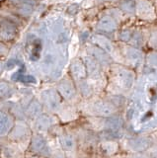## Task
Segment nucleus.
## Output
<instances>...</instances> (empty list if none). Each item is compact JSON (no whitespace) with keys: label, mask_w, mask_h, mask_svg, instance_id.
<instances>
[{"label":"nucleus","mask_w":157,"mask_h":158,"mask_svg":"<svg viewBox=\"0 0 157 158\" xmlns=\"http://www.w3.org/2000/svg\"><path fill=\"white\" fill-rule=\"evenodd\" d=\"M19 32L20 29L16 22L6 17L0 19V40L1 41L7 44H12L17 40Z\"/></svg>","instance_id":"nucleus-1"},{"label":"nucleus","mask_w":157,"mask_h":158,"mask_svg":"<svg viewBox=\"0 0 157 158\" xmlns=\"http://www.w3.org/2000/svg\"><path fill=\"white\" fill-rule=\"evenodd\" d=\"M43 104L50 109L52 111H56L60 107V93L55 89H48V90L43 91L41 94Z\"/></svg>","instance_id":"nucleus-2"},{"label":"nucleus","mask_w":157,"mask_h":158,"mask_svg":"<svg viewBox=\"0 0 157 158\" xmlns=\"http://www.w3.org/2000/svg\"><path fill=\"white\" fill-rule=\"evenodd\" d=\"M37 1H25L18 4H14V14L17 15L22 20H26L30 18L35 10V5Z\"/></svg>","instance_id":"nucleus-3"},{"label":"nucleus","mask_w":157,"mask_h":158,"mask_svg":"<svg viewBox=\"0 0 157 158\" xmlns=\"http://www.w3.org/2000/svg\"><path fill=\"white\" fill-rule=\"evenodd\" d=\"M56 90L66 100H70L75 96V88L73 83L68 79H62L58 82L56 86Z\"/></svg>","instance_id":"nucleus-4"},{"label":"nucleus","mask_w":157,"mask_h":158,"mask_svg":"<svg viewBox=\"0 0 157 158\" xmlns=\"http://www.w3.org/2000/svg\"><path fill=\"white\" fill-rule=\"evenodd\" d=\"M136 13L139 17L144 19L154 18V8L149 1L147 0H139L136 4Z\"/></svg>","instance_id":"nucleus-5"},{"label":"nucleus","mask_w":157,"mask_h":158,"mask_svg":"<svg viewBox=\"0 0 157 158\" xmlns=\"http://www.w3.org/2000/svg\"><path fill=\"white\" fill-rule=\"evenodd\" d=\"M70 72L72 76L76 80H84V78L87 76V70L85 67V64L80 59H74L71 62L70 65Z\"/></svg>","instance_id":"nucleus-6"},{"label":"nucleus","mask_w":157,"mask_h":158,"mask_svg":"<svg viewBox=\"0 0 157 158\" xmlns=\"http://www.w3.org/2000/svg\"><path fill=\"white\" fill-rule=\"evenodd\" d=\"M85 64L86 70H87V75H90L92 77H96L100 72V63L98 62L96 59L89 56H86L83 60Z\"/></svg>","instance_id":"nucleus-7"},{"label":"nucleus","mask_w":157,"mask_h":158,"mask_svg":"<svg viewBox=\"0 0 157 158\" xmlns=\"http://www.w3.org/2000/svg\"><path fill=\"white\" fill-rule=\"evenodd\" d=\"M88 52H89L90 56L94 57L100 64L109 62V54L103 48L97 46H92L88 48Z\"/></svg>","instance_id":"nucleus-8"},{"label":"nucleus","mask_w":157,"mask_h":158,"mask_svg":"<svg viewBox=\"0 0 157 158\" xmlns=\"http://www.w3.org/2000/svg\"><path fill=\"white\" fill-rule=\"evenodd\" d=\"M97 28L103 32H113L115 31L117 28V23L114 19L110 16H105L102 19H100V21L98 22Z\"/></svg>","instance_id":"nucleus-9"},{"label":"nucleus","mask_w":157,"mask_h":158,"mask_svg":"<svg viewBox=\"0 0 157 158\" xmlns=\"http://www.w3.org/2000/svg\"><path fill=\"white\" fill-rule=\"evenodd\" d=\"M92 42L95 46L103 48L107 52H111L113 51V44L106 37L101 36V35H94L92 37Z\"/></svg>","instance_id":"nucleus-10"},{"label":"nucleus","mask_w":157,"mask_h":158,"mask_svg":"<svg viewBox=\"0 0 157 158\" xmlns=\"http://www.w3.org/2000/svg\"><path fill=\"white\" fill-rule=\"evenodd\" d=\"M12 126V118L7 113L0 111V136L9 131Z\"/></svg>","instance_id":"nucleus-11"},{"label":"nucleus","mask_w":157,"mask_h":158,"mask_svg":"<svg viewBox=\"0 0 157 158\" xmlns=\"http://www.w3.org/2000/svg\"><path fill=\"white\" fill-rule=\"evenodd\" d=\"M32 147L36 152L41 154H47L48 153V145L45 138L41 135H35L32 140Z\"/></svg>","instance_id":"nucleus-12"},{"label":"nucleus","mask_w":157,"mask_h":158,"mask_svg":"<svg viewBox=\"0 0 157 158\" xmlns=\"http://www.w3.org/2000/svg\"><path fill=\"white\" fill-rule=\"evenodd\" d=\"M117 72L122 85L126 88H130L132 84V80H134V76H132L131 72L126 70V69H119Z\"/></svg>","instance_id":"nucleus-13"},{"label":"nucleus","mask_w":157,"mask_h":158,"mask_svg":"<svg viewBox=\"0 0 157 158\" xmlns=\"http://www.w3.org/2000/svg\"><path fill=\"white\" fill-rule=\"evenodd\" d=\"M42 103H40L38 100H33L28 105L26 109V114L30 118H37L41 115L42 113Z\"/></svg>","instance_id":"nucleus-14"},{"label":"nucleus","mask_w":157,"mask_h":158,"mask_svg":"<svg viewBox=\"0 0 157 158\" xmlns=\"http://www.w3.org/2000/svg\"><path fill=\"white\" fill-rule=\"evenodd\" d=\"M94 110L101 116H110L114 112V108L109 103H104V102H99L96 103L94 105Z\"/></svg>","instance_id":"nucleus-15"},{"label":"nucleus","mask_w":157,"mask_h":158,"mask_svg":"<svg viewBox=\"0 0 157 158\" xmlns=\"http://www.w3.org/2000/svg\"><path fill=\"white\" fill-rule=\"evenodd\" d=\"M126 56L129 60L134 64H138L142 61V52L136 48H130L126 52Z\"/></svg>","instance_id":"nucleus-16"},{"label":"nucleus","mask_w":157,"mask_h":158,"mask_svg":"<svg viewBox=\"0 0 157 158\" xmlns=\"http://www.w3.org/2000/svg\"><path fill=\"white\" fill-rule=\"evenodd\" d=\"M51 123H52V118L48 115H40L37 118L36 127L39 131H45L51 126Z\"/></svg>","instance_id":"nucleus-17"},{"label":"nucleus","mask_w":157,"mask_h":158,"mask_svg":"<svg viewBox=\"0 0 157 158\" xmlns=\"http://www.w3.org/2000/svg\"><path fill=\"white\" fill-rule=\"evenodd\" d=\"M120 7L126 13H134L136 10V3L134 0H122L120 4Z\"/></svg>","instance_id":"nucleus-18"},{"label":"nucleus","mask_w":157,"mask_h":158,"mask_svg":"<svg viewBox=\"0 0 157 158\" xmlns=\"http://www.w3.org/2000/svg\"><path fill=\"white\" fill-rule=\"evenodd\" d=\"M149 142L150 140L147 139V138H137V139L132 140L130 142V145L136 150H142L149 146Z\"/></svg>","instance_id":"nucleus-19"},{"label":"nucleus","mask_w":157,"mask_h":158,"mask_svg":"<svg viewBox=\"0 0 157 158\" xmlns=\"http://www.w3.org/2000/svg\"><path fill=\"white\" fill-rule=\"evenodd\" d=\"M12 85L6 80H0V98L8 96L12 92Z\"/></svg>","instance_id":"nucleus-20"},{"label":"nucleus","mask_w":157,"mask_h":158,"mask_svg":"<svg viewBox=\"0 0 157 158\" xmlns=\"http://www.w3.org/2000/svg\"><path fill=\"white\" fill-rule=\"evenodd\" d=\"M122 125V121L119 117H114V118H110L109 120L107 121V127L110 130H118Z\"/></svg>","instance_id":"nucleus-21"},{"label":"nucleus","mask_w":157,"mask_h":158,"mask_svg":"<svg viewBox=\"0 0 157 158\" xmlns=\"http://www.w3.org/2000/svg\"><path fill=\"white\" fill-rule=\"evenodd\" d=\"M26 133V127L24 126H17L16 127H14V130L12 131L11 136L13 138H21L23 136H25Z\"/></svg>","instance_id":"nucleus-22"},{"label":"nucleus","mask_w":157,"mask_h":158,"mask_svg":"<svg viewBox=\"0 0 157 158\" xmlns=\"http://www.w3.org/2000/svg\"><path fill=\"white\" fill-rule=\"evenodd\" d=\"M9 53H10V47H9V44L0 40V59L8 56Z\"/></svg>","instance_id":"nucleus-23"},{"label":"nucleus","mask_w":157,"mask_h":158,"mask_svg":"<svg viewBox=\"0 0 157 158\" xmlns=\"http://www.w3.org/2000/svg\"><path fill=\"white\" fill-rule=\"evenodd\" d=\"M61 142H62L63 147H64L65 149H68V150L72 149L73 146H74V140H73L70 136H64V137H62Z\"/></svg>","instance_id":"nucleus-24"},{"label":"nucleus","mask_w":157,"mask_h":158,"mask_svg":"<svg viewBox=\"0 0 157 158\" xmlns=\"http://www.w3.org/2000/svg\"><path fill=\"white\" fill-rule=\"evenodd\" d=\"M147 60L152 65H157V53H151L147 57Z\"/></svg>","instance_id":"nucleus-25"},{"label":"nucleus","mask_w":157,"mask_h":158,"mask_svg":"<svg viewBox=\"0 0 157 158\" xmlns=\"http://www.w3.org/2000/svg\"><path fill=\"white\" fill-rule=\"evenodd\" d=\"M120 37H121V40H122V41H129L130 38V33L129 31L122 32Z\"/></svg>","instance_id":"nucleus-26"},{"label":"nucleus","mask_w":157,"mask_h":158,"mask_svg":"<svg viewBox=\"0 0 157 158\" xmlns=\"http://www.w3.org/2000/svg\"><path fill=\"white\" fill-rule=\"evenodd\" d=\"M4 69H5V63L0 59V76H1V74L3 73Z\"/></svg>","instance_id":"nucleus-27"},{"label":"nucleus","mask_w":157,"mask_h":158,"mask_svg":"<svg viewBox=\"0 0 157 158\" xmlns=\"http://www.w3.org/2000/svg\"><path fill=\"white\" fill-rule=\"evenodd\" d=\"M134 158H149V157L145 154H142V153H136L135 155H134Z\"/></svg>","instance_id":"nucleus-28"},{"label":"nucleus","mask_w":157,"mask_h":158,"mask_svg":"<svg viewBox=\"0 0 157 158\" xmlns=\"http://www.w3.org/2000/svg\"><path fill=\"white\" fill-rule=\"evenodd\" d=\"M99 1H112V0H99Z\"/></svg>","instance_id":"nucleus-29"},{"label":"nucleus","mask_w":157,"mask_h":158,"mask_svg":"<svg viewBox=\"0 0 157 158\" xmlns=\"http://www.w3.org/2000/svg\"><path fill=\"white\" fill-rule=\"evenodd\" d=\"M35 158H40V157H35Z\"/></svg>","instance_id":"nucleus-30"}]
</instances>
